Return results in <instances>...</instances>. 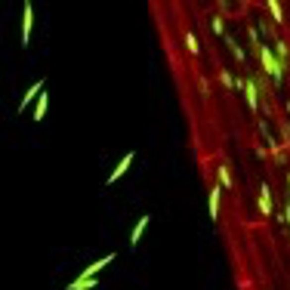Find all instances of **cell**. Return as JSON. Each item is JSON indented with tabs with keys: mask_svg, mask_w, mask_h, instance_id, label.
I'll use <instances>...</instances> for the list:
<instances>
[{
	"mask_svg": "<svg viewBox=\"0 0 290 290\" xmlns=\"http://www.w3.org/2000/svg\"><path fill=\"white\" fill-rule=\"evenodd\" d=\"M47 105H50V96H47V90H44V93H40V99H37V105H34V117H31V120H37V123L44 120V117H47Z\"/></svg>",
	"mask_w": 290,
	"mask_h": 290,
	"instance_id": "9c48e42d",
	"label": "cell"
},
{
	"mask_svg": "<svg viewBox=\"0 0 290 290\" xmlns=\"http://www.w3.org/2000/svg\"><path fill=\"white\" fill-rule=\"evenodd\" d=\"M182 44H185V53H191V56H198V53H201V40H198V34H191V31H185V37H182Z\"/></svg>",
	"mask_w": 290,
	"mask_h": 290,
	"instance_id": "8fae6325",
	"label": "cell"
},
{
	"mask_svg": "<svg viewBox=\"0 0 290 290\" xmlns=\"http://www.w3.org/2000/svg\"><path fill=\"white\" fill-rule=\"evenodd\" d=\"M234 87H238V90H244L247 108H250V112H259V87H256V80H238Z\"/></svg>",
	"mask_w": 290,
	"mask_h": 290,
	"instance_id": "7a4b0ae2",
	"label": "cell"
},
{
	"mask_svg": "<svg viewBox=\"0 0 290 290\" xmlns=\"http://www.w3.org/2000/svg\"><path fill=\"white\" fill-rule=\"evenodd\" d=\"M148 223H151V216H142L139 223H136V229H133V234H130V247H136V244L142 241V232L148 229Z\"/></svg>",
	"mask_w": 290,
	"mask_h": 290,
	"instance_id": "30bf717a",
	"label": "cell"
},
{
	"mask_svg": "<svg viewBox=\"0 0 290 290\" xmlns=\"http://www.w3.org/2000/svg\"><path fill=\"white\" fill-rule=\"evenodd\" d=\"M40 90H44V80H37V84H31V90L25 93V99L19 102V112H25V108H28L34 99H40Z\"/></svg>",
	"mask_w": 290,
	"mask_h": 290,
	"instance_id": "ba28073f",
	"label": "cell"
},
{
	"mask_svg": "<svg viewBox=\"0 0 290 290\" xmlns=\"http://www.w3.org/2000/svg\"><path fill=\"white\" fill-rule=\"evenodd\" d=\"M96 287V278H74L68 281V290H93Z\"/></svg>",
	"mask_w": 290,
	"mask_h": 290,
	"instance_id": "9a60e30c",
	"label": "cell"
},
{
	"mask_svg": "<svg viewBox=\"0 0 290 290\" xmlns=\"http://www.w3.org/2000/svg\"><path fill=\"white\" fill-rule=\"evenodd\" d=\"M133 161H136V151H127V155H123V158H120V164H117V167L112 170V176H108V185H115V182H117V179H120L123 173H127V170H130V164H133Z\"/></svg>",
	"mask_w": 290,
	"mask_h": 290,
	"instance_id": "5b68a950",
	"label": "cell"
},
{
	"mask_svg": "<svg viewBox=\"0 0 290 290\" xmlns=\"http://www.w3.org/2000/svg\"><path fill=\"white\" fill-rule=\"evenodd\" d=\"M210 31H213L216 37H226V22H223V16H213V19H210Z\"/></svg>",
	"mask_w": 290,
	"mask_h": 290,
	"instance_id": "2e32d148",
	"label": "cell"
},
{
	"mask_svg": "<svg viewBox=\"0 0 290 290\" xmlns=\"http://www.w3.org/2000/svg\"><path fill=\"white\" fill-rule=\"evenodd\" d=\"M31 28H34V9H31V3H25L22 6V47H28Z\"/></svg>",
	"mask_w": 290,
	"mask_h": 290,
	"instance_id": "277c9868",
	"label": "cell"
},
{
	"mask_svg": "<svg viewBox=\"0 0 290 290\" xmlns=\"http://www.w3.org/2000/svg\"><path fill=\"white\" fill-rule=\"evenodd\" d=\"M219 84H223L226 90H234V84H238V80L232 77V71H223V74H219Z\"/></svg>",
	"mask_w": 290,
	"mask_h": 290,
	"instance_id": "ac0fdd59",
	"label": "cell"
},
{
	"mask_svg": "<svg viewBox=\"0 0 290 290\" xmlns=\"http://www.w3.org/2000/svg\"><path fill=\"white\" fill-rule=\"evenodd\" d=\"M275 59H278L281 62V68H284V71H287V40H278V44H275Z\"/></svg>",
	"mask_w": 290,
	"mask_h": 290,
	"instance_id": "5bb4252c",
	"label": "cell"
},
{
	"mask_svg": "<svg viewBox=\"0 0 290 290\" xmlns=\"http://www.w3.org/2000/svg\"><path fill=\"white\" fill-rule=\"evenodd\" d=\"M115 256H117V253H105V256H99V259H93L90 266H87L84 272L77 275V278H96V275H99V272L108 266V262H115Z\"/></svg>",
	"mask_w": 290,
	"mask_h": 290,
	"instance_id": "3957f363",
	"label": "cell"
},
{
	"mask_svg": "<svg viewBox=\"0 0 290 290\" xmlns=\"http://www.w3.org/2000/svg\"><path fill=\"white\" fill-rule=\"evenodd\" d=\"M269 12H272V22L275 25H284V9H281V3H278V0H269Z\"/></svg>",
	"mask_w": 290,
	"mask_h": 290,
	"instance_id": "4fadbf2b",
	"label": "cell"
},
{
	"mask_svg": "<svg viewBox=\"0 0 290 290\" xmlns=\"http://www.w3.org/2000/svg\"><path fill=\"white\" fill-rule=\"evenodd\" d=\"M219 210H223V185L216 182L210 188V219H213V223L219 219Z\"/></svg>",
	"mask_w": 290,
	"mask_h": 290,
	"instance_id": "8992f818",
	"label": "cell"
},
{
	"mask_svg": "<svg viewBox=\"0 0 290 290\" xmlns=\"http://www.w3.org/2000/svg\"><path fill=\"white\" fill-rule=\"evenodd\" d=\"M226 44L232 47V53H234V59H238V62H244V47H238V44H234V37H226Z\"/></svg>",
	"mask_w": 290,
	"mask_h": 290,
	"instance_id": "e0dca14e",
	"label": "cell"
},
{
	"mask_svg": "<svg viewBox=\"0 0 290 290\" xmlns=\"http://www.w3.org/2000/svg\"><path fill=\"white\" fill-rule=\"evenodd\" d=\"M259 216H272V188H269V182H262V188H259Z\"/></svg>",
	"mask_w": 290,
	"mask_h": 290,
	"instance_id": "52a82bcc",
	"label": "cell"
},
{
	"mask_svg": "<svg viewBox=\"0 0 290 290\" xmlns=\"http://www.w3.org/2000/svg\"><path fill=\"white\" fill-rule=\"evenodd\" d=\"M284 223H290V201H287V207H284Z\"/></svg>",
	"mask_w": 290,
	"mask_h": 290,
	"instance_id": "d6986e66",
	"label": "cell"
},
{
	"mask_svg": "<svg viewBox=\"0 0 290 290\" xmlns=\"http://www.w3.org/2000/svg\"><path fill=\"white\" fill-rule=\"evenodd\" d=\"M216 179H219V185L223 188H232V173H229V164H216Z\"/></svg>",
	"mask_w": 290,
	"mask_h": 290,
	"instance_id": "7c38bea8",
	"label": "cell"
},
{
	"mask_svg": "<svg viewBox=\"0 0 290 290\" xmlns=\"http://www.w3.org/2000/svg\"><path fill=\"white\" fill-rule=\"evenodd\" d=\"M287 188H290V173H287Z\"/></svg>",
	"mask_w": 290,
	"mask_h": 290,
	"instance_id": "ffe728a7",
	"label": "cell"
},
{
	"mask_svg": "<svg viewBox=\"0 0 290 290\" xmlns=\"http://www.w3.org/2000/svg\"><path fill=\"white\" fill-rule=\"evenodd\" d=\"M259 62H262V68H266V74L281 87V84H284V68H281L278 59H275V50H272L269 44H262V47H259Z\"/></svg>",
	"mask_w": 290,
	"mask_h": 290,
	"instance_id": "6da1fadb",
	"label": "cell"
}]
</instances>
